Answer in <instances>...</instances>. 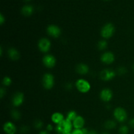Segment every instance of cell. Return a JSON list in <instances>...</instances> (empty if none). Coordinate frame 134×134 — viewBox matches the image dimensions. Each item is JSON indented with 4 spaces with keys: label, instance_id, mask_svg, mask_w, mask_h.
I'll return each instance as SVG.
<instances>
[{
    "label": "cell",
    "instance_id": "1",
    "mask_svg": "<svg viewBox=\"0 0 134 134\" xmlns=\"http://www.w3.org/2000/svg\"><path fill=\"white\" fill-rule=\"evenodd\" d=\"M73 123L67 119H64L60 124H57L56 131L58 134H68L73 131Z\"/></svg>",
    "mask_w": 134,
    "mask_h": 134
},
{
    "label": "cell",
    "instance_id": "2",
    "mask_svg": "<svg viewBox=\"0 0 134 134\" xmlns=\"http://www.w3.org/2000/svg\"><path fill=\"white\" fill-rule=\"evenodd\" d=\"M114 33H115V27L111 23L107 24L105 25L102 27V31H101L102 36L103 38H105V39H109V38L111 37L114 34Z\"/></svg>",
    "mask_w": 134,
    "mask_h": 134
},
{
    "label": "cell",
    "instance_id": "3",
    "mask_svg": "<svg viewBox=\"0 0 134 134\" xmlns=\"http://www.w3.org/2000/svg\"><path fill=\"white\" fill-rule=\"evenodd\" d=\"M76 87L81 93H86L90 90V84L85 79H79L76 82Z\"/></svg>",
    "mask_w": 134,
    "mask_h": 134
},
{
    "label": "cell",
    "instance_id": "4",
    "mask_svg": "<svg viewBox=\"0 0 134 134\" xmlns=\"http://www.w3.org/2000/svg\"><path fill=\"white\" fill-rule=\"evenodd\" d=\"M54 84V79L53 75L50 73H46L44 75L43 78V86L46 89H51Z\"/></svg>",
    "mask_w": 134,
    "mask_h": 134
},
{
    "label": "cell",
    "instance_id": "5",
    "mask_svg": "<svg viewBox=\"0 0 134 134\" xmlns=\"http://www.w3.org/2000/svg\"><path fill=\"white\" fill-rule=\"evenodd\" d=\"M114 116L120 122H123L127 119L126 111L121 107H117L114 111Z\"/></svg>",
    "mask_w": 134,
    "mask_h": 134
},
{
    "label": "cell",
    "instance_id": "6",
    "mask_svg": "<svg viewBox=\"0 0 134 134\" xmlns=\"http://www.w3.org/2000/svg\"><path fill=\"white\" fill-rule=\"evenodd\" d=\"M51 42L48 39L46 38H43L40 39L38 43V47H39V50L43 52H47L49 51L51 48Z\"/></svg>",
    "mask_w": 134,
    "mask_h": 134
},
{
    "label": "cell",
    "instance_id": "7",
    "mask_svg": "<svg viewBox=\"0 0 134 134\" xmlns=\"http://www.w3.org/2000/svg\"><path fill=\"white\" fill-rule=\"evenodd\" d=\"M115 75H116L115 72L111 69H105V70L102 71L100 73L101 79L103 81H106L113 79Z\"/></svg>",
    "mask_w": 134,
    "mask_h": 134
},
{
    "label": "cell",
    "instance_id": "8",
    "mask_svg": "<svg viewBox=\"0 0 134 134\" xmlns=\"http://www.w3.org/2000/svg\"><path fill=\"white\" fill-rule=\"evenodd\" d=\"M43 62L46 67L48 68H52L56 64V59L52 55H46L43 57Z\"/></svg>",
    "mask_w": 134,
    "mask_h": 134
},
{
    "label": "cell",
    "instance_id": "9",
    "mask_svg": "<svg viewBox=\"0 0 134 134\" xmlns=\"http://www.w3.org/2000/svg\"><path fill=\"white\" fill-rule=\"evenodd\" d=\"M47 32L53 37H58L61 34V30L56 25H50L47 27Z\"/></svg>",
    "mask_w": 134,
    "mask_h": 134
},
{
    "label": "cell",
    "instance_id": "10",
    "mask_svg": "<svg viewBox=\"0 0 134 134\" xmlns=\"http://www.w3.org/2000/svg\"><path fill=\"white\" fill-rule=\"evenodd\" d=\"M3 128L7 134H15L16 132V127L11 122H7L5 123Z\"/></svg>",
    "mask_w": 134,
    "mask_h": 134
},
{
    "label": "cell",
    "instance_id": "11",
    "mask_svg": "<svg viewBox=\"0 0 134 134\" xmlns=\"http://www.w3.org/2000/svg\"><path fill=\"white\" fill-rule=\"evenodd\" d=\"M101 60L102 62L106 64H112L115 60V56L111 52H105L102 54V57H101Z\"/></svg>",
    "mask_w": 134,
    "mask_h": 134
},
{
    "label": "cell",
    "instance_id": "12",
    "mask_svg": "<svg viewBox=\"0 0 134 134\" xmlns=\"http://www.w3.org/2000/svg\"><path fill=\"white\" fill-rule=\"evenodd\" d=\"M100 98L103 102H109L113 98V93L110 89L104 88L100 93Z\"/></svg>",
    "mask_w": 134,
    "mask_h": 134
},
{
    "label": "cell",
    "instance_id": "13",
    "mask_svg": "<svg viewBox=\"0 0 134 134\" xmlns=\"http://www.w3.org/2000/svg\"><path fill=\"white\" fill-rule=\"evenodd\" d=\"M24 94L21 92H18L14 94L13 98V104L15 107L21 105L24 102Z\"/></svg>",
    "mask_w": 134,
    "mask_h": 134
},
{
    "label": "cell",
    "instance_id": "14",
    "mask_svg": "<svg viewBox=\"0 0 134 134\" xmlns=\"http://www.w3.org/2000/svg\"><path fill=\"white\" fill-rule=\"evenodd\" d=\"M85 125V120L81 116H77L73 122V126L75 129H82Z\"/></svg>",
    "mask_w": 134,
    "mask_h": 134
},
{
    "label": "cell",
    "instance_id": "15",
    "mask_svg": "<svg viewBox=\"0 0 134 134\" xmlns=\"http://www.w3.org/2000/svg\"><path fill=\"white\" fill-rule=\"evenodd\" d=\"M51 120L54 124L57 125L64 120V117L62 114L60 113H55L52 115Z\"/></svg>",
    "mask_w": 134,
    "mask_h": 134
},
{
    "label": "cell",
    "instance_id": "16",
    "mask_svg": "<svg viewBox=\"0 0 134 134\" xmlns=\"http://www.w3.org/2000/svg\"><path fill=\"white\" fill-rule=\"evenodd\" d=\"M8 54H9V56L10 57V58H11L13 60H18L20 58L19 52L17 50H16L15 48H11L10 49H9V51H8Z\"/></svg>",
    "mask_w": 134,
    "mask_h": 134
},
{
    "label": "cell",
    "instance_id": "17",
    "mask_svg": "<svg viewBox=\"0 0 134 134\" xmlns=\"http://www.w3.org/2000/svg\"><path fill=\"white\" fill-rule=\"evenodd\" d=\"M89 68L86 64H81L77 65V71L81 75H85L88 72Z\"/></svg>",
    "mask_w": 134,
    "mask_h": 134
},
{
    "label": "cell",
    "instance_id": "18",
    "mask_svg": "<svg viewBox=\"0 0 134 134\" xmlns=\"http://www.w3.org/2000/svg\"><path fill=\"white\" fill-rule=\"evenodd\" d=\"M34 12V7L31 5H25L22 9V13L24 16H30Z\"/></svg>",
    "mask_w": 134,
    "mask_h": 134
},
{
    "label": "cell",
    "instance_id": "19",
    "mask_svg": "<svg viewBox=\"0 0 134 134\" xmlns=\"http://www.w3.org/2000/svg\"><path fill=\"white\" fill-rule=\"evenodd\" d=\"M77 117V115L75 111H69V112L68 113L66 119L67 120H69V121H71L72 123H73V122L74 121L75 119Z\"/></svg>",
    "mask_w": 134,
    "mask_h": 134
},
{
    "label": "cell",
    "instance_id": "20",
    "mask_svg": "<svg viewBox=\"0 0 134 134\" xmlns=\"http://www.w3.org/2000/svg\"><path fill=\"white\" fill-rule=\"evenodd\" d=\"M116 127V122L113 120H107L105 123V128L108 130H112Z\"/></svg>",
    "mask_w": 134,
    "mask_h": 134
},
{
    "label": "cell",
    "instance_id": "21",
    "mask_svg": "<svg viewBox=\"0 0 134 134\" xmlns=\"http://www.w3.org/2000/svg\"><path fill=\"white\" fill-rule=\"evenodd\" d=\"M89 131L86 128H82V129H74L72 131L71 134H88Z\"/></svg>",
    "mask_w": 134,
    "mask_h": 134
},
{
    "label": "cell",
    "instance_id": "22",
    "mask_svg": "<svg viewBox=\"0 0 134 134\" xmlns=\"http://www.w3.org/2000/svg\"><path fill=\"white\" fill-rule=\"evenodd\" d=\"M129 132V128L127 126L122 125L119 128V133L120 134H128Z\"/></svg>",
    "mask_w": 134,
    "mask_h": 134
},
{
    "label": "cell",
    "instance_id": "23",
    "mask_svg": "<svg viewBox=\"0 0 134 134\" xmlns=\"http://www.w3.org/2000/svg\"><path fill=\"white\" fill-rule=\"evenodd\" d=\"M98 48H99V50L105 49L107 47V43L104 40L100 41L98 43Z\"/></svg>",
    "mask_w": 134,
    "mask_h": 134
},
{
    "label": "cell",
    "instance_id": "24",
    "mask_svg": "<svg viewBox=\"0 0 134 134\" xmlns=\"http://www.w3.org/2000/svg\"><path fill=\"white\" fill-rule=\"evenodd\" d=\"M11 115L13 119H15V120H18L20 118V113L16 110H14V111H12Z\"/></svg>",
    "mask_w": 134,
    "mask_h": 134
},
{
    "label": "cell",
    "instance_id": "25",
    "mask_svg": "<svg viewBox=\"0 0 134 134\" xmlns=\"http://www.w3.org/2000/svg\"><path fill=\"white\" fill-rule=\"evenodd\" d=\"M43 123L41 120H35V123H34V126L37 129H41L43 127Z\"/></svg>",
    "mask_w": 134,
    "mask_h": 134
},
{
    "label": "cell",
    "instance_id": "26",
    "mask_svg": "<svg viewBox=\"0 0 134 134\" xmlns=\"http://www.w3.org/2000/svg\"><path fill=\"white\" fill-rule=\"evenodd\" d=\"M3 83L5 86H9L11 84V79L9 77H4L3 80Z\"/></svg>",
    "mask_w": 134,
    "mask_h": 134
},
{
    "label": "cell",
    "instance_id": "27",
    "mask_svg": "<svg viewBox=\"0 0 134 134\" xmlns=\"http://www.w3.org/2000/svg\"><path fill=\"white\" fill-rule=\"evenodd\" d=\"M126 72V69L124 68H123V67L120 68L119 69V73H120V74H124V73H125Z\"/></svg>",
    "mask_w": 134,
    "mask_h": 134
},
{
    "label": "cell",
    "instance_id": "28",
    "mask_svg": "<svg viewBox=\"0 0 134 134\" xmlns=\"http://www.w3.org/2000/svg\"><path fill=\"white\" fill-rule=\"evenodd\" d=\"M20 130L21 132H22V133H26V132L28 131V128H27V126H23L22 127Z\"/></svg>",
    "mask_w": 134,
    "mask_h": 134
},
{
    "label": "cell",
    "instance_id": "29",
    "mask_svg": "<svg viewBox=\"0 0 134 134\" xmlns=\"http://www.w3.org/2000/svg\"><path fill=\"white\" fill-rule=\"evenodd\" d=\"M52 130H53V126H52L51 124H48L47 126V130L49 132H51Z\"/></svg>",
    "mask_w": 134,
    "mask_h": 134
},
{
    "label": "cell",
    "instance_id": "30",
    "mask_svg": "<svg viewBox=\"0 0 134 134\" xmlns=\"http://www.w3.org/2000/svg\"><path fill=\"white\" fill-rule=\"evenodd\" d=\"M5 22V18H4V16H3V14H0V24H3V22Z\"/></svg>",
    "mask_w": 134,
    "mask_h": 134
},
{
    "label": "cell",
    "instance_id": "31",
    "mask_svg": "<svg viewBox=\"0 0 134 134\" xmlns=\"http://www.w3.org/2000/svg\"><path fill=\"white\" fill-rule=\"evenodd\" d=\"M129 124H130V125L131 127H132V128H134V118L133 119H131L130 121L129 122Z\"/></svg>",
    "mask_w": 134,
    "mask_h": 134
},
{
    "label": "cell",
    "instance_id": "32",
    "mask_svg": "<svg viewBox=\"0 0 134 134\" xmlns=\"http://www.w3.org/2000/svg\"><path fill=\"white\" fill-rule=\"evenodd\" d=\"M39 134H50V133L47 130H43V131H41Z\"/></svg>",
    "mask_w": 134,
    "mask_h": 134
},
{
    "label": "cell",
    "instance_id": "33",
    "mask_svg": "<svg viewBox=\"0 0 134 134\" xmlns=\"http://www.w3.org/2000/svg\"><path fill=\"white\" fill-rule=\"evenodd\" d=\"M4 93H5V92H4V89L3 88H1V98H3V95H4Z\"/></svg>",
    "mask_w": 134,
    "mask_h": 134
},
{
    "label": "cell",
    "instance_id": "34",
    "mask_svg": "<svg viewBox=\"0 0 134 134\" xmlns=\"http://www.w3.org/2000/svg\"><path fill=\"white\" fill-rule=\"evenodd\" d=\"M88 134H97L96 132L94 130H91V131H89V133Z\"/></svg>",
    "mask_w": 134,
    "mask_h": 134
},
{
    "label": "cell",
    "instance_id": "35",
    "mask_svg": "<svg viewBox=\"0 0 134 134\" xmlns=\"http://www.w3.org/2000/svg\"><path fill=\"white\" fill-rule=\"evenodd\" d=\"M102 134H109V133H107V132H103V133H102Z\"/></svg>",
    "mask_w": 134,
    "mask_h": 134
},
{
    "label": "cell",
    "instance_id": "36",
    "mask_svg": "<svg viewBox=\"0 0 134 134\" xmlns=\"http://www.w3.org/2000/svg\"><path fill=\"white\" fill-rule=\"evenodd\" d=\"M25 1H30V0H25Z\"/></svg>",
    "mask_w": 134,
    "mask_h": 134
},
{
    "label": "cell",
    "instance_id": "37",
    "mask_svg": "<svg viewBox=\"0 0 134 134\" xmlns=\"http://www.w3.org/2000/svg\"><path fill=\"white\" fill-rule=\"evenodd\" d=\"M105 1H108V0H105Z\"/></svg>",
    "mask_w": 134,
    "mask_h": 134
},
{
    "label": "cell",
    "instance_id": "38",
    "mask_svg": "<svg viewBox=\"0 0 134 134\" xmlns=\"http://www.w3.org/2000/svg\"><path fill=\"white\" fill-rule=\"evenodd\" d=\"M68 134H71V133H68Z\"/></svg>",
    "mask_w": 134,
    "mask_h": 134
},
{
    "label": "cell",
    "instance_id": "39",
    "mask_svg": "<svg viewBox=\"0 0 134 134\" xmlns=\"http://www.w3.org/2000/svg\"><path fill=\"white\" fill-rule=\"evenodd\" d=\"M133 69H134V65H133Z\"/></svg>",
    "mask_w": 134,
    "mask_h": 134
}]
</instances>
